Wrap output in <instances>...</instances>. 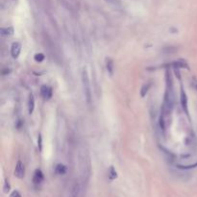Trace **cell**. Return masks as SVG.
I'll return each mask as SVG.
<instances>
[{
  "mask_svg": "<svg viewBox=\"0 0 197 197\" xmlns=\"http://www.w3.org/2000/svg\"><path fill=\"white\" fill-rule=\"evenodd\" d=\"M80 169H81V177H82V181L88 182L89 178V174H90V162L89 157L86 156V153L84 155L81 153L80 154Z\"/></svg>",
  "mask_w": 197,
  "mask_h": 197,
  "instance_id": "6da1fadb",
  "label": "cell"
},
{
  "mask_svg": "<svg viewBox=\"0 0 197 197\" xmlns=\"http://www.w3.org/2000/svg\"><path fill=\"white\" fill-rule=\"evenodd\" d=\"M82 84H83V89H84V94L86 97V100L88 104H90L91 101V90H90V83H89V78L88 74V70L86 67L82 68Z\"/></svg>",
  "mask_w": 197,
  "mask_h": 197,
  "instance_id": "7a4b0ae2",
  "label": "cell"
},
{
  "mask_svg": "<svg viewBox=\"0 0 197 197\" xmlns=\"http://www.w3.org/2000/svg\"><path fill=\"white\" fill-rule=\"evenodd\" d=\"M180 102H181L184 111H185L188 116H189L188 108V97H187V93H185V90H184L182 86H181V91H180Z\"/></svg>",
  "mask_w": 197,
  "mask_h": 197,
  "instance_id": "3957f363",
  "label": "cell"
},
{
  "mask_svg": "<svg viewBox=\"0 0 197 197\" xmlns=\"http://www.w3.org/2000/svg\"><path fill=\"white\" fill-rule=\"evenodd\" d=\"M15 176L18 179H23L25 176V168L21 161H17L16 169H15Z\"/></svg>",
  "mask_w": 197,
  "mask_h": 197,
  "instance_id": "277c9868",
  "label": "cell"
},
{
  "mask_svg": "<svg viewBox=\"0 0 197 197\" xmlns=\"http://www.w3.org/2000/svg\"><path fill=\"white\" fill-rule=\"evenodd\" d=\"M43 180H44V176L42 171L41 169H36L34 175H33V183H34V185L39 186L43 182Z\"/></svg>",
  "mask_w": 197,
  "mask_h": 197,
  "instance_id": "5b68a950",
  "label": "cell"
},
{
  "mask_svg": "<svg viewBox=\"0 0 197 197\" xmlns=\"http://www.w3.org/2000/svg\"><path fill=\"white\" fill-rule=\"evenodd\" d=\"M21 52V43L20 42H14L11 47V55L14 59H17Z\"/></svg>",
  "mask_w": 197,
  "mask_h": 197,
  "instance_id": "8992f818",
  "label": "cell"
},
{
  "mask_svg": "<svg viewBox=\"0 0 197 197\" xmlns=\"http://www.w3.org/2000/svg\"><path fill=\"white\" fill-rule=\"evenodd\" d=\"M52 89L46 85H43L41 87V95L44 98L45 100H49L52 97Z\"/></svg>",
  "mask_w": 197,
  "mask_h": 197,
  "instance_id": "52a82bcc",
  "label": "cell"
},
{
  "mask_svg": "<svg viewBox=\"0 0 197 197\" xmlns=\"http://www.w3.org/2000/svg\"><path fill=\"white\" fill-rule=\"evenodd\" d=\"M105 64H106V69L109 72V74L111 76H113L115 73V63L113 61V59L110 57H106V59H105Z\"/></svg>",
  "mask_w": 197,
  "mask_h": 197,
  "instance_id": "ba28073f",
  "label": "cell"
},
{
  "mask_svg": "<svg viewBox=\"0 0 197 197\" xmlns=\"http://www.w3.org/2000/svg\"><path fill=\"white\" fill-rule=\"evenodd\" d=\"M171 65H173L174 68H179V69L180 68H187V69H189L188 63L185 60H183V59H179L178 61L172 63Z\"/></svg>",
  "mask_w": 197,
  "mask_h": 197,
  "instance_id": "9c48e42d",
  "label": "cell"
},
{
  "mask_svg": "<svg viewBox=\"0 0 197 197\" xmlns=\"http://www.w3.org/2000/svg\"><path fill=\"white\" fill-rule=\"evenodd\" d=\"M79 195H80V185L77 182H75L70 189L69 197H79Z\"/></svg>",
  "mask_w": 197,
  "mask_h": 197,
  "instance_id": "30bf717a",
  "label": "cell"
},
{
  "mask_svg": "<svg viewBox=\"0 0 197 197\" xmlns=\"http://www.w3.org/2000/svg\"><path fill=\"white\" fill-rule=\"evenodd\" d=\"M34 110H35V97H34V94L30 93L29 99H28V111H29V114L32 115Z\"/></svg>",
  "mask_w": 197,
  "mask_h": 197,
  "instance_id": "8fae6325",
  "label": "cell"
},
{
  "mask_svg": "<svg viewBox=\"0 0 197 197\" xmlns=\"http://www.w3.org/2000/svg\"><path fill=\"white\" fill-rule=\"evenodd\" d=\"M67 168L64 165H63V163H59V165H57L55 167V172L58 175H64L67 173Z\"/></svg>",
  "mask_w": 197,
  "mask_h": 197,
  "instance_id": "7c38bea8",
  "label": "cell"
},
{
  "mask_svg": "<svg viewBox=\"0 0 197 197\" xmlns=\"http://www.w3.org/2000/svg\"><path fill=\"white\" fill-rule=\"evenodd\" d=\"M15 33V30L13 27H6V28H1L0 29V34L3 37H7V36H13Z\"/></svg>",
  "mask_w": 197,
  "mask_h": 197,
  "instance_id": "4fadbf2b",
  "label": "cell"
},
{
  "mask_svg": "<svg viewBox=\"0 0 197 197\" xmlns=\"http://www.w3.org/2000/svg\"><path fill=\"white\" fill-rule=\"evenodd\" d=\"M151 85H152V84H151L150 82H148L146 84H144L143 86L141 87V89H140V96L141 97H145L146 96L147 93H148L150 88H151Z\"/></svg>",
  "mask_w": 197,
  "mask_h": 197,
  "instance_id": "5bb4252c",
  "label": "cell"
},
{
  "mask_svg": "<svg viewBox=\"0 0 197 197\" xmlns=\"http://www.w3.org/2000/svg\"><path fill=\"white\" fill-rule=\"evenodd\" d=\"M108 177H109L110 180H115V179L117 178V172H116L115 168L113 166H111L109 167V170H108Z\"/></svg>",
  "mask_w": 197,
  "mask_h": 197,
  "instance_id": "9a60e30c",
  "label": "cell"
},
{
  "mask_svg": "<svg viewBox=\"0 0 197 197\" xmlns=\"http://www.w3.org/2000/svg\"><path fill=\"white\" fill-rule=\"evenodd\" d=\"M34 59H35V61L38 62V63H42L44 61V59H45V56L44 54L42 53H37L35 56H34Z\"/></svg>",
  "mask_w": 197,
  "mask_h": 197,
  "instance_id": "2e32d148",
  "label": "cell"
},
{
  "mask_svg": "<svg viewBox=\"0 0 197 197\" xmlns=\"http://www.w3.org/2000/svg\"><path fill=\"white\" fill-rule=\"evenodd\" d=\"M177 167L180 168V169H184V170H186V169H192V168L197 167V162H196L195 163H193V165H189V166H181V165H177Z\"/></svg>",
  "mask_w": 197,
  "mask_h": 197,
  "instance_id": "e0dca14e",
  "label": "cell"
},
{
  "mask_svg": "<svg viewBox=\"0 0 197 197\" xmlns=\"http://www.w3.org/2000/svg\"><path fill=\"white\" fill-rule=\"evenodd\" d=\"M38 147L39 152H42V137L41 134H38Z\"/></svg>",
  "mask_w": 197,
  "mask_h": 197,
  "instance_id": "ac0fdd59",
  "label": "cell"
},
{
  "mask_svg": "<svg viewBox=\"0 0 197 197\" xmlns=\"http://www.w3.org/2000/svg\"><path fill=\"white\" fill-rule=\"evenodd\" d=\"M10 189H11V186H10V183L8 180H6L5 183H4V188H3V190H4V192L5 193H8L10 192Z\"/></svg>",
  "mask_w": 197,
  "mask_h": 197,
  "instance_id": "d6986e66",
  "label": "cell"
},
{
  "mask_svg": "<svg viewBox=\"0 0 197 197\" xmlns=\"http://www.w3.org/2000/svg\"><path fill=\"white\" fill-rule=\"evenodd\" d=\"M10 197H22V196L18 190H14V192H12V193L10 194Z\"/></svg>",
  "mask_w": 197,
  "mask_h": 197,
  "instance_id": "ffe728a7",
  "label": "cell"
},
{
  "mask_svg": "<svg viewBox=\"0 0 197 197\" xmlns=\"http://www.w3.org/2000/svg\"><path fill=\"white\" fill-rule=\"evenodd\" d=\"M108 2H111V3H115L116 2V0H107Z\"/></svg>",
  "mask_w": 197,
  "mask_h": 197,
  "instance_id": "44dd1931",
  "label": "cell"
},
{
  "mask_svg": "<svg viewBox=\"0 0 197 197\" xmlns=\"http://www.w3.org/2000/svg\"><path fill=\"white\" fill-rule=\"evenodd\" d=\"M195 89H196V90H197V84H196V86H195Z\"/></svg>",
  "mask_w": 197,
  "mask_h": 197,
  "instance_id": "7402d4cb",
  "label": "cell"
}]
</instances>
